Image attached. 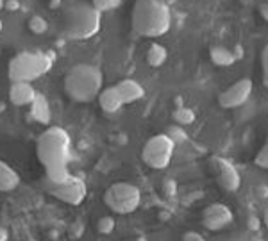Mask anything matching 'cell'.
<instances>
[{
    "label": "cell",
    "mask_w": 268,
    "mask_h": 241,
    "mask_svg": "<svg viewBox=\"0 0 268 241\" xmlns=\"http://www.w3.org/2000/svg\"><path fill=\"white\" fill-rule=\"evenodd\" d=\"M36 152L45 166L47 181L59 182L70 175L68 163L72 155V138L63 127H48L38 139Z\"/></svg>",
    "instance_id": "6da1fadb"
},
{
    "label": "cell",
    "mask_w": 268,
    "mask_h": 241,
    "mask_svg": "<svg viewBox=\"0 0 268 241\" xmlns=\"http://www.w3.org/2000/svg\"><path fill=\"white\" fill-rule=\"evenodd\" d=\"M132 29L145 38H159L172 25V13L165 0H136L132 8Z\"/></svg>",
    "instance_id": "7a4b0ae2"
},
{
    "label": "cell",
    "mask_w": 268,
    "mask_h": 241,
    "mask_svg": "<svg viewBox=\"0 0 268 241\" xmlns=\"http://www.w3.org/2000/svg\"><path fill=\"white\" fill-rule=\"evenodd\" d=\"M104 84V75L100 68L93 64H75L64 75V91L72 100L86 104L100 95Z\"/></svg>",
    "instance_id": "3957f363"
},
{
    "label": "cell",
    "mask_w": 268,
    "mask_h": 241,
    "mask_svg": "<svg viewBox=\"0 0 268 241\" xmlns=\"http://www.w3.org/2000/svg\"><path fill=\"white\" fill-rule=\"evenodd\" d=\"M102 13L91 4L74 2L63 11V29L70 40H90L100 31Z\"/></svg>",
    "instance_id": "277c9868"
},
{
    "label": "cell",
    "mask_w": 268,
    "mask_h": 241,
    "mask_svg": "<svg viewBox=\"0 0 268 241\" xmlns=\"http://www.w3.org/2000/svg\"><path fill=\"white\" fill-rule=\"evenodd\" d=\"M52 64H54V55L48 52H20L9 61V81L11 83H32L48 73Z\"/></svg>",
    "instance_id": "5b68a950"
},
{
    "label": "cell",
    "mask_w": 268,
    "mask_h": 241,
    "mask_svg": "<svg viewBox=\"0 0 268 241\" xmlns=\"http://www.w3.org/2000/svg\"><path fill=\"white\" fill-rule=\"evenodd\" d=\"M104 202L113 213L130 214L140 207L142 191H140L138 186H134L130 182H114L106 190Z\"/></svg>",
    "instance_id": "8992f818"
},
{
    "label": "cell",
    "mask_w": 268,
    "mask_h": 241,
    "mask_svg": "<svg viewBox=\"0 0 268 241\" xmlns=\"http://www.w3.org/2000/svg\"><path fill=\"white\" fill-rule=\"evenodd\" d=\"M175 150V143L166 134H156L145 143L142 150V159L147 166L154 170H165L172 161Z\"/></svg>",
    "instance_id": "52a82bcc"
},
{
    "label": "cell",
    "mask_w": 268,
    "mask_h": 241,
    "mask_svg": "<svg viewBox=\"0 0 268 241\" xmlns=\"http://www.w3.org/2000/svg\"><path fill=\"white\" fill-rule=\"evenodd\" d=\"M45 188H47V191L52 197L64 202V204H70V206H79V204H83V200L88 195L86 182L81 177L72 175V174L59 182L45 181Z\"/></svg>",
    "instance_id": "ba28073f"
},
{
    "label": "cell",
    "mask_w": 268,
    "mask_h": 241,
    "mask_svg": "<svg viewBox=\"0 0 268 241\" xmlns=\"http://www.w3.org/2000/svg\"><path fill=\"white\" fill-rule=\"evenodd\" d=\"M254 90V84L250 79H240L238 83H234L233 86H229L225 91H222L218 97V104L224 109H236V107L243 106L248 100L250 93Z\"/></svg>",
    "instance_id": "9c48e42d"
},
{
    "label": "cell",
    "mask_w": 268,
    "mask_h": 241,
    "mask_svg": "<svg viewBox=\"0 0 268 241\" xmlns=\"http://www.w3.org/2000/svg\"><path fill=\"white\" fill-rule=\"evenodd\" d=\"M233 211L229 209L225 204L222 202H215V204H209L208 207L202 213V225L208 230H222L227 225L233 223Z\"/></svg>",
    "instance_id": "30bf717a"
},
{
    "label": "cell",
    "mask_w": 268,
    "mask_h": 241,
    "mask_svg": "<svg viewBox=\"0 0 268 241\" xmlns=\"http://www.w3.org/2000/svg\"><path fill=\"white\" fill-rule=\"evenodd\" d=\"M211 170L217 175V181L224 190L227 191H236L240 188V174H238L236 166L227 159L215 157L211 159Z\"/></svg>",
    "instance_id": "8fae6325"
},
{
    "label": "cell",
    "mask_w": 268,
    "mask_h": 241,
    "mask_svg": "<svg viewBox=\"0 0 268 241\" xmlns=\"http://www.w3.org/2000/svg\"><path fill=\"white\" fill-rule=\"evenodd\" d=\"M36 95L38 91L31 83H11V88H9V100L15 106H31Z\"/></svg>",
    "instance_id": "7c38bea8"
},
{
    "label": "cell",
    "mask_w": 268,
    "mask_h": 241,
    "mask_svg": "<svg viewBox=\"0 0 268 241\" xmlns=\"http://www.w3.org/2000/svg\"><path fill=\"white\" fill-rule=\"evenodd\" d=\"M116 90H118L120 97H122L123 104H132L138 102L145 97V88L134 79H123L116 84Z\"/></svg>",
    "instance_id": "4fadbf2b"
},
{
    "label": "cell",
    "mask_w": 268,
    "mask_h": 241,
    "mask_svg": "<svg viewBox=\"0 0 268 241\" xmlns=\"http://www.w3.org/2000/svg\"><path fill=\"white\" fill-rule=\"evenodd\" d=\"M97 99H99V104H100V107H102L104 113H116V111H120L123 106V100H122V97H120L116 86H111V88L102 90Z\"/></svg>",
    "instance_id": "5bb4252c"
},
{
    "label": "cell",
    "mask_w": 268,
    "mask_h": 241,
    "mask_svg": "<svg viewBox=\"0 0 268 241\" xmlns=\"http://www.w3.org/2000/svg\"><path fill=\"white\" fill-rule=\"evenodd\" d=\"M20 184V175L6 161L0 159V191H13Z\"/></svg>",
    "instance_id": "9a60e30c"
},
{
    "label": "cell",
    "mask_w": 268,
    "mask_h": 241,
    "mask_svg": "<svg viewBox=\"0 0 268 241\" xmlns=\"http://www.w3.org/2000/svg\"><path fill=\"white\" fill-rule=\"evenodd\" d=\"M31 116L40 123H48L50 120V106L45 95H36L34 102L31 104Z\"/></svg>",
    "instance_id": "2e32d148"
},
{
    "label": "cell",
    "mask_w": 268,
    "mask_h": 241,
    "mask_svg": "<svg viewBox=\"0 0 268 241\" xmlns=\"http://www.w3.org/2000/svg\"><path fill=\"white\" fill-rule=\"evenodd\" d=\"M209 57L213 61L217 66L222 68H227V66H233L236 63V57H234V52L229 50L225 47H211L209 50Z\"/></svg>",
    "instance_id": "e0dca14e"
},
{
    "label": "cell",
    "mask_w": 268,
    "mask_h": 241,
    "mask_svg": "<svg viewBox=\"0 0 268 241\" xmlns=\"http://www.w3.org/2000/svg\"><path fill=\"white\" fill-rule=\"evenodd\" d=\"M166 57H168V52H166V48L163 47V45L159 43H152L149 48V52H147V63L150 64L152 68H159L165 64Z\"/></svg>",
    "instance_id": "ac0fdd59"
},
{
    "label": "cell",
    "mask_w": 268,
    "mask_h": 241,
    "mask_svg": "<svg viewBox=\"0 0 268 241\" xmlns=\"http://www.w3.org/2000/svg\"><path fill=\"white\" fill-rule=\"evenodd\" d=\"M172 118H174V122L177 123V125H182V127L191 125V123L195 122V113L189 109V107L181 106L172 113Z\"/></svg>",
    "instance_id": "d6986e66"
},
{
    "label": "cell",
    "mask_w": 268,
    "mask_h": 241,
    "mask_svg": "<svg viewBox=\"0 0 268 241\" xmlns=\"http://www.w3.org/2000/svg\"><path fill=\"white\" fill-rule=\"evenodd\" d=\"M29 31L32 34H45L48 31V22L40 15L31 16V20H29Z\"/></svg>",
    "instance_id": "ffe728a7"
},
{
    "label": "cell",
    "mask_w": 268,
    "mask_h": 241,
    "mask_svg": "<svg viewBox=\"0 0 268 241\" xmlns=\"http://www.w3.org/2000/svg\"><path fill=\"white\" fill-rule=\"evenodd\" d=\"M166 134L170 136V139L175 143V145H181V143H184L186 139H188V134H186V131L182 129V125H170L168 131H166Z\"/></svg>",
    "instance_id": "44dd1931"
},
{
    "label": "cell",
    "mask_w": 268,
    "mask_h": 241,
    "mask_svg": "<svg viewBox=\"0 0 268 241\" xmlns=\"http://www.w3.org/2000/svg\"><path fill=\"white\" fill-rule=\"evenodd\" d=\"M122 0H91V6L99 13H106V11H113V9L120 8Z\"/></svg>",
    "instance_id": "7402d4cb"
},
{
    "label": "cell",
    "mask_w": 268,
    "mask_h": 241,
    "mask_svg": "<svg viewBox=\"0 0 268 241\" xmlns=\"http://www.w3.org/2000/svg\"><path fill=\"white\" fill-rule=\"evenodd\" d=\"M97 230H99L100 234H111L114 230V218L111 216H102L99 220V223H97Z\"/></svg>",
    "instance_id": "603a6c76"
},
{
    "label": "cell",
    "mask_w": 268,
    "mask_h": 241,
    "mask_svg": "<svg viewBox=\"0 0 268 241\" xmlns=\"http://www.w3.org/2000/svg\"><path fill=\"white\" fill-rule=\"evenodd\" d=\"M256 165L259 166V168H264V170H268V139L264 141V145L261 146V150L257 152L256 155Z\"/></svg>",
    "instance_id": "cb8c5ba5"
},
{
    "label": "cell",
    "mask_w": 268,
    "mask_h": 241,
    "mask_svg": "<svg viewBox=\"0 0 268 241\" xmlns=\"http://www.w3.org/2000/svg\"><path fill=\"white\" fill-rule=\"evenodd\" d=\"M182 241H206V237L197 230H186L182 234Z\"/></svg>",
    "instance_id": "d4e9b609"
},
{
    "label": "cell",
    "mask_w": 268,
    "mask_h": 241,
    "mask_svg": "<svg viewBox=\"0 0 268 241\" xmlns=\"http://www.w3.org/2000/svg\"><path fill=\"white\" fill-rule=\"evenodd\" d=\"M261 66H263L264 79H266V83H268V45L263 48V52H261Z\"/></svg>",
    "instance_id": "484cf974"
},
{
    "label": "cell",
    "mask_w": 268,
    "mask_h": 241,
    "mask_svg": "<svg viewBox=\"0 0 268 241\" xmlns=\"http://www.w3.org/2000/svg\"><path fill=\"white\" fill-rule=\"evenodd\" d=\"M8 11H18L20 9V2L18 0H6V8Z\"/></svg>",
    "instance_id": "4316f807"
},
{
    "label": "cell",
    "mask_w": 268,
    "mask_h": 241,
    "mask_svg": "<svg viewBox=\"0 0 268 241\" xmlns=\"http://www.w3.org/2000/svg\"><path fill=\"white\" fill-rule=\"evenodd\" d=\"M9 239V232L4 225H0V241H8Z\"/></svg>",
    "instance_id": "83f0119b"
},
{
    "label": "cell",
    "mask_w": 268,
    "mask_h": 241,
    "mask_svg": "<svg viewBox=\"0 0 268 241\" xmlns=\"http://www.w3.org/2000/svg\"><path fill=\"white\" fill-rule=\"evenodd\" d=\"M256 193L259 195L261 198H266V197H268V188H264V186H257Z\"/></svg>",
    "instance_id": "f1b7e54d"
},
{
    "label": "cell",
    "mask_w": 268,
    "mask_h": 241,
    "mask_svg": "<svg viewBox=\"0 0 268 241\" xmlns=\"http://www.w3.org/2000/svg\"><path fill=\"white\" fill-rule=\"evenodd\" d=\"M59 2H61V0H50V8L55 9L57 6H59Z\"/></svg>",
    "instance_id": "f546056e"
},
{
    "label": "cell",
    "mask_w": 268,
    "mask_h": 241,
    "mask_svg": "<svg viewBox=\"0 0 268 241\" xmlns=\"http://www.w3.org/2000/svg\"><path fill=\"white\" fill-rule=\"evenodd\" d=\"M263 221H264V225H266V229H268V207H266V211H264V216H263Z\"/></svg>",
    "instance_id": "4dcf8cb0"
},
{
    "label": "cell",
    "mask_w": 268,
    "mask_h": 241,
    "mask_svg": "<svg viewBox=\"0 0 268 241\" xmlns=\"http://www.w3.org/2000/svg\"><path fill=\"white\" fill-rule=\"evenodd\" d=\"M6 8V0H0V9H4Z\"/></svg>",
    "instance_id": "1f68e13d"
},
{
    "label": "cell",
    "mask_w": 268,
    "mask_h": 241,
    "mask_svg": "<svg viewBox=\"0 0 268 241\" xmlns=\"http://www.w3.org/2000/svg\"><path fill=\"white\" fill-rule=\"evenodd\" d=\"M2 29H4V24H2V20H0V32H2Z\"/></svg>",
    "instance_id": "d6a6232c"
}]
</instances>
